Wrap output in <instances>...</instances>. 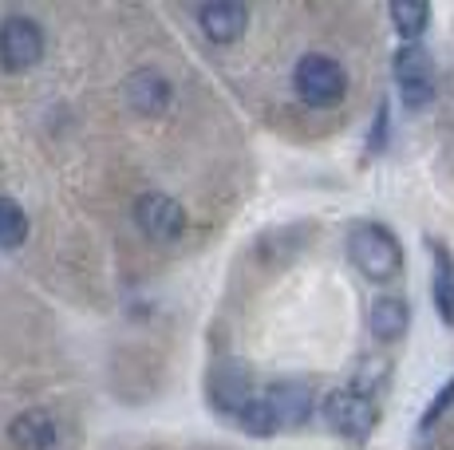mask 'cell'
Segmentation results:
<instances>
[{"mask_svg": "<svg viewBox=\"0 0 454 450\" xmlns=\"http://www.w3.org/2000/svg\"><path fill=\"white\" fill-rule=\"evenodd\" d=\"M348 257L375 284H387L403 273V249H399L395 233L380 221H356L348 229Z\"/></svg>", "mask_w": 454, "mask_h": 450, "instance_id": "obj_1", "label": "cell"}, {"mask_svg": "<svg viewBox=\"0 0 454 450\" xmlns=\"http://www.w3.org/2000/svg\"><path fill=\"white\" fill-rule=\"evenodd\" d=\"M320 415H325L332 435L348 438V443H364V438H372V431L380 427V407H375L372 395L364 392V387H356V384L328 392Z\"/></svg>", "mask_w": 454, "mask_h": 450, "instance_id": "obj_2", "label": "cell"}, {"mask_svg": "<svg viewBox=\"0 0 454 450\" xmlns=\"http://www.w3.org/2000/svg\"><path fill=\"white\" fill-rule=\"evenodd\" d=\"M293 88L312 107H336L348 91V75L325 51H309V56H301V64L293 72Z\"/></svg>", "mask_w": 454, "mask_h": 450, "instance_id": "obj_3", "label": "cell"}, {"mask_svg": "<svg viewBox=\"0 0 454 450\" xmlns=\"http://www.w3.org/2000/svg\"><path fill=\"white\" fill-rule=\"evenodd\" d=\"M257 395L261 392L249 384V376L238 363H217V368L209 371V403H214L217 415H225V419L238 423V427H246Z\"/></svg>", "mask_w": 454, "mask_h": 450, "instance_id": "obj_4", "label": "cell"}, {"mask_svg": "<svg viewBox=\"0 0 454 450\" xmlns=\"http://www.w3.org/2000/svg\"><path fill=\"white\" fill-rule=\"evenodd\" d=\"M395 88L411 111H423L434 99V59L423 44H403L395 51Z\"/></svg>", "mask_w": 454, "mask_h": 450, "instance_id": "obj_5", "label": "cell"}, {"mask_svg": "<svg viewBox=\"0 0 454 450\" xmlns=\"http://www.w3.org/2000/svg\"><path fill=\"white\" fill-rule=\"evenodd\" d=\"M43 56V28L32 16H4L0 24V64L4 72H28Z\"/></svg>", "mask_w": 454, "mask_h": 450, "instance_id": "obj_6", "label": "cell"}, {"mask_svg": "<svg viewBox=\"0 0 454 450\" xmlns=\"http://www.w3.org/2000/svg\"><path fill=\"white\" fill-rule=\"evenodd\" d=\"M312 403H317V395H312V384H304V379H277V384L265 387V407L277 431L309 423Z\"/></svg>", "mask_w": 454, "mask_h": 450, "instance_id": "obj_7", "label": "cell"}, {"mask_svg": "<svg viewBox=\"0 0 454 450\" xmlns=\"http://www.w3.org/2000/svg\"><path fill=\"white\" fill-rule=\"evenodd\" d=\"M135 221L154 241H178L186 233V210L170 194H143L135 202Z\"/></svg>", "mask_w": 454, "mask_h": 450, "instance_id": "obj_8", "label": "cell"}, {"mask_svg": "<svg viewBox=\"0 0 454 450\" xmlns=\"http://www.w3.org/2000/svg\"><path fill=\"white\" fill-rule=\"evenodd\" d=\"M127 103L138 111V115H162L166 107H170L174 99V88L170 80H166L162 72H154V67H143V72H135L127 80Z\"/></svg>", "mask_w": 454, "mask_h": 450, "instance_id": "obj_9", "label": "cell"}, {"mask_svg": "<svg viewBox=\"0 0 454 450\" xmlns=\"http://www.w3.org/2000/svg\"><path fill=\"white\" fill-rule=\"evenodd\" d=\"M249 24V8L246 4H206L198 8V28L206 32V40L214 44H233Z\"/></svg>", "mask_w": 454, "mask_h": 450, "instance_id": "obj_10", "label": "cell"}, {"mask_svg": "<svg viewBox=\"0 0 454 450\" xmlns=\"http://www.w3.org/2000/svg\"><path fill=\"white\" fill-rule=\"evenodd\" d=\"M12 443L20 450H56L59 446V427L48 411H24L12 419Z\"/></svg>", "mask_w": 454, "mask_h": 450, "instance_id": "obj_11", "label": "cell"}, {"mask_svg": "<svg viewBox=\"0 0 454 450\" xmlns=\"http://www.w3.org/2000/svg\"><path fill=\"white\" fill-rule=\"evenodd\" d=\"M407 324H411V308H407V300H399V297H380L368 313V328L380 344L403 340Z\"/></svg>", "mask_w": 454, "mask_h": 450, "instance_id": "obj_12", "label": "cell"}, {"mask_svg": "<svg viewBox=\"0 0 454 450\" xmlns=\"http://www.w3.org/2000/svg\"><path fill=\"white\" fill-rule=\"evenodd\" d=\"M431 257H434V308H439L442 324H454V257L439 241H431Z\"/></svg>", "mask_w": 454, "mask_h": 450, "instance_id": "obj_13", "label": "cell"}, {"mask_svg": "<svg viewBox=\"0 0 454 450\" xmlns=\"http://www.w3.org/2000/svg\"><path fill=\"white\" fill-rule=\"evenodd\" d=\"M391 24H395V32L407 40V44H419V36H423L427 24H431V8L411 4V0H399V4H391Z\"/></svg>", "mask_w": 454, "mask_h": 450, "instance_id": "obj_14", "label": "cell"}, {"mask_svg": "<svg viewBox=\"0 0 454 450\" xmlns=\"http://www.w3.org/2000/svg\"><path fill=\"white\" fill-rule=\"evenodd\" d=\"M28 237V218L12 198H0V249H16Z\"/></svg>", "mask_w": 454, "mask_h": 450, "instance_id": "obj_15", "label": "cell"}, {"mask_svg": "<svg viewBox=\"0 0 454 450\" xmlns=\"http://www.w3.org/2000/svg\"><path fill=\"white\" fill-rule=\"evenodd\" d=\"M450 403H454V376H450V384L431 400V407H427V415H423V431H427V427H434V423L442 419V411H447Z\"/></svg>", "mask_w": 454, "mask_h": 450, "instance_id": "obj_16", "label": "cell"}, {"mask_svg": "<svg viewBox=\"0 0 454 450\" xmlns=\"http://www.w3.org/2000/svg\"><path fill=\"white\" fill-rule=\"evenodd\" d=\"M383 135H387V103H380V111H375V135L368 138V154H375V146H383Z\"/></svg>", "mask_w": 454, "mask_h": 450, "instance_id": "obj_17", "label": "cell"}]
</instances>
